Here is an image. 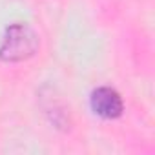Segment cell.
<instances>
[{
    "instance_id": "cell-1",
    "label": "cell",
    "mask_w": 155,
    "mask_h": 155,
    "mask_svg": "<svg viewBox=\"0 0 155 155\" xmlns=\"http://www.w3.org/2000/svg\"><path fill=\"white\" fill-rule=\"evenodd\" d=\"M38 46V38L31 28L26 24H13L8 28L6 37L0 46V58L8 62H17L31 57Z\"/></svg>"
},
{
    "instance_id": "cell-2",
    "label": "cell",
    "mask_w": 155,
    "mask_h": 155,
    "mask_svg": "<svg viewBox=\"0 0 155 155\" xmlns=\"http://www.w3.org/2000/svg\"><path fill=\"white\" fill-rule=\"evenodd\" d=\"M91 110L102 119H117L122 113V99L111 88H97L90 99Z\"/></svg>"
}]
</instances>
